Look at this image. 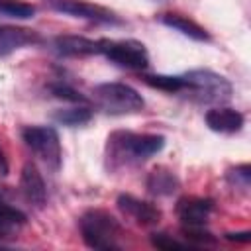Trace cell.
Instances as JSON below:
<instances>
[{
    "mask_svg": "<svg viewBox=\"0 0 251 251\" xmlns=\"http://www.w3.org/2000/svg\"><path fill=\"white\" fill-rule=\"evenodd\" d=\"M143 82L149 84L151 88L169 92V94H178L182 88L180 75H143Z\"/></svg>",
    "mask_w": 251,
    "mask_h": 251,
    "instance_id": "cell-18",
    "label": "cell"
},
{
    "mask_svg": "<svg viewBox=\"0 0 251 251\" xmlns=\"http://www.w3.org/2000/svg\"><path fill=\"white\" fill-rule=\"evenodd\" d=\"M0 14L16 20H27L33 18L35 6L24 0H0Z\"/></svg>",
    "mask_w": 251,
    "mask_h": 251,
    "instance_id": "cell-19",
    "label": "cell"
},
{
    "mask_svg": "<svg viewBox=\"0 0 251 251\" xmlns=\"http://www.w3.org/2000/svg\"><path fill=\"white\" fill-rule=\"evenodd\" d=\"M49 2L57 12H63V14L75 16V18H84V20H92V22H100V24H118L120 22L106 8L88 4L84 0H49Z\"/></svg>",
    "mask_w": 251,
    "mask_h": 251,
    "instance_id": "cell-7",
    "label": "cell"
},
{
    "mask_svg": "<svg viewBox=\"0 0 251 251\" xmlns=\"http://www.w3.org/2000/svg\"><path fill=\"white\" fill-rule=\"evenodd\" d=\"M102 55L110 63L124 69H131V71H141L149 65V55L145 45L135 39H120V41L104 39Z\"/></svg>",
    "mask_w": 251,
    "mask_h": 251,
    "instance_id": "cell-6",
    "label": "cell"
},
{
    "mask_svg": "<svg viewBox=\"0 0 251 251\" xmlns=\"http://www.w3.org/2000/svg\"><path fill=\"white\" fill-rule=\"evenodd\" d=\"M20 186L24 196L27 198V202L35 204V206H43L47 200V188L43 182L41 173L37 171V167L33 163H25L20 175Z\"/></svg>",
    "mask_w": 251,
    "mask_h": 251,
    "instance_id": "cell-12",
    "label": "cell"
},
{
    "mask_svg": "<svg viewBox=\"0 0 251 251\" xmlns=\"http://www.w3.org/2000/svg\"><path fill=\"white\" fill-rule=\"evenodd\" d=\"M118 208L141 226H153L161 220V210L155 204L139 200L131 194H120L118 196Z\"/></svg>",
    "mask_w": 251,
    "mask_h": 251,
    "instance_id": "cell-10",
    "label": "cell"
},
{
    "mask_svg": "<svg viewBox=\"0 0 251 251\" xmlns=\"http://www.w3.org/2000/svg\"><path fill=\"white\" fill-rule=\"evenodd\" d=\"M226 237L229 239V241H249L251 239V233L249 231H237V233H226Z\"/></svg>",
    "mask_w": 251,
    "mask_h": 251,
    "instance_id": "cell-24",
    "label": "cell"
},
{
    "mask_svg": "<svg viewBox=\"0 0 251 251\" xmlns=\"http://www.w3.org/2000/svg\"><path fill=\"white\" fill-rule=\"evenodd\" d=\"M227 178L231 180L233 186H239L243 190L249 188V182H251V167L249 165H241V167H235L227 173Z\"/></svg>",
    "mask_w": 251,
    "mask_h": 251,
    "instance_id": "cell-22",
    "label": "cell"
},
{
    "mask_svg": "<svg viewBox=\"0 0 251 251\" xmlns=\"http://www.w3.org/2000/svg\"><path fill=\"white\" fill-rule=\"evenodd\" d=\"M182 233L186 237V243H194V245H212L216 243V237L204 229V226H184Z\"/></svg>",
    "mask_w": 251,
    "mask_h": 251,
    "instance_id": "cell-20",
    "label": "cell"
},
{
    "mask_svg": "<svg viewBox=\"0 0 251 251\" xmlns=\"http://www.w3.org/2000/svg\"><path fill=\"white\" fill-rule=\"evenodd\" d=\"M39 41H41V37L33 29L12 27V25L0 27V55H8V53H12L20 47L35 45Z\"/></svg>",
    "mask_w": 251,
    "mask_h": 251,
    "instance_id": "cell-13",
    "label": "cell"
},
{
    "mask_svg": "<svg viewBox=\"0 0 251 251\" xmlns=\"http://www.w3.org/2000/svg\"><path fill=\"white\" fill-rule=\"evenodd\" d=\"M53 120L61 126H69V127H76V126H84L92 120V110L88 106H73V108H63L57 110L53 114Z\"/></svg>",
    "mask_w": 251,
    "mask_h": 251,
    "instance_id": "cell-17",
    "label": "cell"
},
{
    "mask_svg": "<svg viewBox=\"0 0 251 251\" xmlns=\"http://www.w3.org/2000/svg\"><path fill=\"white\" fill-rule=\"evenodd\" d=\"M180 80H182L180 94H186L190 100L200 104H222L231 96L229 80L208 69L188 71L180 75Z\"/></svg>",
    "mask_w": 251,
    "mask_h": 251,
    "instance_id": "cell-2",
    "label": "cell"
},
{
    "mask_svg": "<svg viewBox=\"0 0 251 251\" xmlns=\"http://www.w3.org/2000/svg\"><path fill=\"white\" fill-rule=\"evenodd\" d=\"M0 173H2V175H6V173H8V163H6V157H4L2 147H0Z\"/></svg>",
    "mask_w": 251,
    "mask_h": 251,
    "instance_id": "cell-25",
    "label": "cell"
},
{
    "mask_svg": "<svg viewBox=\"0 0 251 251\" xmlns=\"http://www.w3.org/2000/svg\"><path fill=\"white\" fill-rule=\"evenodd\" d=\"M104 39H88L82 35H57L53 49L63 57H88L102 53Z\"/></svg>",
    "mask_w": 251,
    "mask_h": 251,
    "instance_id": "cell-8",
    "label": "cell"
},
{
    "mask_svg": "<svg viewBox=\"0 0 251 251\" xmlns=\"http://www.w3.org/2000/svg\"><path fill=\"white\" fill-rule=\"evenodd\" d=\"M145 184H147V190L151 194H155V196H169V194H173L178 188V178H176V175L173 171L159 167V169H153L149 173Z\"/></svg>",
    "mask_w": 251,
    "mask_h": 251,
    "instance_id": "cell-15",
    "label": "cell"
},
{
    "mask_svg": "<svg viewBox=\"0 0 251 251\" xmlns=\"http://www.w3.org/2000/svg\"><path fill=\"white\" fill-rule=\"evenodd\" d=\"M165 147V137L155 133L116 131L108 137V159L124 165L131 161H145Z\"/></svg>",
    "mask_w": 251,
    "mask_h": 251,
    "instance_id": "cell-1",
    "label": "cell"
},
{
    "mask_svg": "<svg viewBox=\"0 0 251 251\" xmlns=\"http://www.w3.org/2000/svg\"><path fill=\"white\" fill-rule=\"evenodd\" d=\"M159 22L165 24L167 27H173V29L180 31L182 35H186V37H190V39H194V41H208V39H210L208 31H206L200 24H196L194 20H190V18H186V16H182V14L167 12V14H161V16H159Z\"/></svg>",
    "mask_w": 251,
    "mask_h": 251,
    "instance_id": "cell-14",
    "label": "cell"
},
{
    "mask_svg": "<svg viewBox=\"0 0 251 251\" xmlns=\"http://www.w3.org/2000/svg\"><path fill=\"white\" fill-rule=\"evenodd\" d=\"M49 90L55 98H61L67 102H86V98L80 96V92H76L73 86H69L65 82H53V84H49Z\"/></svg>",
    "mask_w": 251,
    "mask_h": 251,
    "instance_id": "cell-21",
    "label": "cell"
},
{
    "mask_svg": "<svg viewBox=\"0 0 251 251\" xmlns=\"http://www.w3.org/2000/svg\"><path fill=\"white\" fill-rule=\"evenodd\" d=\"M80 235L84 243L92 249H118V237L122 233L120 222L106 210L92 208L86 210L78 220Z\"/></svg>",
    "mask_w": 251,
    "mask_h": 251,
    "instance_id": "cell-3",
    "label": "cell"
},
{
    "mask_svg": "<svg viewBox=\"0 0 251 251\" xmlns=\"http://www.w3.org/2000/svg\"><path fill=\"white\" fill-rule=\"evenodd\" d=\"M22 137L29 151L53 173L61 169L63 161V151H61V141L59 133L51 126H27L22 131Z\"/></svg>",
    "mask_w": 251,
    "mask_h": 251,
    "instance_id": "cell-5",
    "label": "cell"
},
{
    "mask_svg": "<svg viewBox=\"0 0 251 251\" xmlns=\"http://www.w3.org/2000/svg\"><path fill=\"white\" fill-rule=\"evenodd\" d=\"M24 224H25V214L20 212L18 208L6 204L0 196V237L14 235Z\"/></svg>",
    "mask_w": 251,
    "mask_h": 251,
    "instance_id": "cell-16",
    "label": "cell"
},
{
    "mask_svg": "<svg viewBox=\"0 0 251 251\" xmlns=\"http://www.w3.org/2000/svg\"><path fill=\"white\" fill-rule=\"evenodd\" d=\"M214 212V200L200 196H184L176 202V216L184 226H204Z\"/></svg>",
    "mask_w": 251,
    "mask_h": 251,
    "instance_id": "cell-9",
    "label": "cell"
},
{
    "mask_svg": "<svg viewBox=\"0 0 251 251\" xmlns=\"http://www.w3.org/2000/svg\"><path fill=\"white\" fill-rule=\"evenodd\" d=\"M96 104L114 116H124V114H135L139 110H143L145 102L141 98V94L131 88L129 84L124 82H104L94 86L92 90Z\"/></svg>",
    "mask_w": 251,
    "mask_h": 251,
    "instance_id": "cell-4",
    "label": "cell"
},
{
    "mask_svg": "<svg viewBox=\"0 0 251 251\" xmlns=\"http://www.w3.org/2000/svg\"><path fill=\"white\" fill-rule=\"evenodd\" d=\"M151 243L157 247V249H180V247H186L188 243H184V241H178V239H175V237H171V235H167V233H153L151 235Z\"/></svg>",
    "mask_w": 251,
    "mask_h": 251,
    "instance_id": "cell-23",
    "label": "cell"
},
{
    "mask_svg": "<svg viewBox=\"0 0 251 251\" xmlns=\"http://www.w3.org/2000/svg\"><path fill=\"white\" fill-rule=\"evenodd\" d=\"M206 126L212 131L231 135V133L241 131V127H243V114L233 110V108L218 106V108H212V110L206 112Z\"/></svg>",
    "mask_w": 251,
    "mask_h": 251,
    "instance_id": "cell-11",
    "label": "cell"
}]
</instances>
